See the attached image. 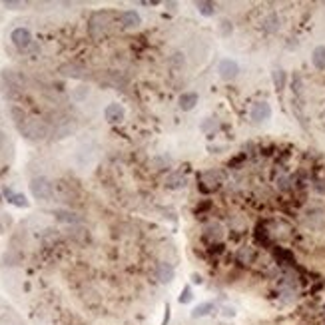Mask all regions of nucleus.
<instances>
[{
	"mask_svg": "<svg viewBox=\"0 0 325 325\" xmlns=\"http://www.w3.org/2000/svg\"><path fill=\"white\" fill-rule=\"evenodd\" d=\"M30 191H32V196H34L36 200H44V202L54 196L52 182H50L48 178H42V176H38V178H34V180L30 182Z\"/></svg>",
	"mask_w": 325,
	"mask_h": 325,
	"instance_id": "1",
	"label": "nucleus"
},
{
	"mask_svg": "<svg viewBox=\"0 0 325 325\" xmlns=\"http://www.w3.org/2000/svg\"><path fill=\"white\" fill-rule=\"evenodd\" d=\"M22 134L28 140H44L48 136V126L40 120H30L22 126Z\"/></svg>",
	"mask_w": 325,
	"mask_h": 325,
	"instance_id": "2",
	"label": "nucleus"
},
{
	"mask_svg": "<svg viewBox=\"0 0 325 325\" xmlns=\"http://www.w3.org/2000/svg\"><path fill=\"white\" fill-rule=\"evenodd\" d=\"M10 40H12V44L16 46V48H20V50H24V48H28L30 46V42H32V34H30V30L28 28H14L12 30V34H10Z\"/></svg>",
	"mask_w": 325,
	"mask_h": 325,
	"instance_id": "3",
	"label": "nucleus"
},
{
	"mask_svg": "<svg viewBox=\"0 0 325 325\" xmlns=\"http://www.w3.org/2000/svg\"><path fill=\"white\" fill-rule=\"evenodd\" d=\"M271 116V106L268 104V102H255V104H251V108H249V118L253 120V122H264V120H268Z\"/></svg>",
	"mask_w": 325,
	"mask_h": 325,
	"instance_id": "4",
	"label": "nucleus"
},
{
	"mask_svg": "<svg viewBox=\"0 0 325 325\" xmlns=\"http://www.w3.org/2000/svg\"><path fill=\"white\" fill-rule=\"evenodd\" d=\"M218 72H220V76H222L224 80H233V78L237 76V72H240V66H237L233 60L224 58V60H220V64H218Z\"/></svg>",
	"mask_w": 325,
	"mask_h": 325,
	"instance_id": "5",
	"label": "nucleus"
},
{
	"mask_svg": "<svg viewBox=\"0 0 325 325\" xmlns=\"http://www.w3.org/2000/svg\"><path fill=\"white\" fill-rule=\"evenodd\" d=\"M156 277L162 281V284H172L174 277H176V269L172 268L168 262H160L156 266Z\"/></svg>",
	"mask_w": 325,
	"mask_h": 325,
	"instance_id": "6",
	"label": "nucleus"
},
{
	"mask_svg": "<svg viewBox=\"0 0 325 325\" xmlns=\"http://www.w3.org/2000/svg\"><path fill=\"white\" fill-rule=\"evenodd\" d=\"M104 118L110 122V124L122 122V120H124V108H122V104H110V106H106Z\"/></svg>",
	"mask_w": 325,
	"mask_h": 325,
	"instance_id": "7",
	"label": "nucleus"
},
{
	"mask_svg": "<svg viewBox=\"0 0 325 325\" xmlns=\"http://www.w3.org/2000/svg\"><path fill=\"white\" fill-rule=\"evenodd\" d=\"M120 22H122L124 28H136V26L142 24V18L136 10H124L120 14Z\"/></svg>",
	"mask_w": 325,
	"mask_h": 325,
	"instance_id": "8",
	"label": "nucleus"
},
{
	"mask_svg": "<svg viewBox=\"0 0 325 325\" xmlns=\"http://www.w3.org/2000/svg\"><path fill=\"white\" fill-rule=\"evenodd\" d=\"M204 235L208 237V240H211V242H218V240H222V237H224V228L220 224H210L206 228Z\"/></svg>",
	"mask_w": 325,
	"mask_h": 325,
	"instance_id": "9",
	"label": "nucleus"
},
{
	"mask_svg": "<svg viewBox=\"0 0 325 325\" xmlns=\"http://www.w3.org/2000/svg\"><path fill=\"white\" fill-rule=\"evenodd\" d=\"M198 104V94L196 92H186L180 96V108L182 110H191Z\"/></svg>",
	"mask_w": 325,
	"mask_h": 325,
	"instance_id": "10",
	"label": "nucleus"
},
{
	"mask_svg": "<svg viewBox=\"0 0 325 325\" xmlns=\"http://www.w3.org/2000/svg\"><path fill=\"white\" fill-rule=\"evenodd\" d=\"M311 62L317 70H325V46H317L311 54Z\"/></svg>",
	"mask_w": 325,
	"mask_h": 325,
	"instance_id": "11",
	"label": "nucleus"
},
{
	"mask_svg": "<svg viewBox=\"0 0 325 325\" xmlns=\"http://www.w3.org/2000/svg\"><path fill=\"white\" fill-rule=\"evenodd\" d=\"M166 186H168L170 190H180V188L186 186V178H184L182 174H170V176L166 178Z\"/></svg>",
	"mask_w": 325,
	"mask_h": 325,
	"instance_id": "12",
	"label": "nucleus"
},
{
	"mask_svg": "<svg viewBox=\"0 0 325 325\" xmlns=\"http://www.w3.org/2000/svg\"><path fill=\"white\" fill-rule=\"evenodd\" d=\"M4 193L8 196V202H10V204H14V206H18V208H26V206H28V200L22 196V193H12L10 190H4Z\"/></svg>",
	"mask_w": 325,
	"mask_h": 325,
	"instance_id": "13",
	"label": "nucleus"
},
{
	"mask_svg": "<svg viewBox=\"0 0 325 325\" xmlns=\"http://www.w3.org/2000/svg\"><path fill=\"white\" fill-rule=\"evenodd\" d=\"M54 215H56V220H60V222H68V224H76V222H80V218H78L76 213H72V211L58 210Z\"/></svg>",
	"mask_w": 325,
	"mask_h": 325,
	"instance_id": "14",
	"label": "nucleus"
},
{
	"mask_svg": "<svg viewBox=\"0 0 325 325\" xmlns=\"http://www.w3.org/2000/svg\"><path fill=\"white\" fill-rule=\"evenodd\" d=\"M211 309H213V303H210V301H208V303H202V306H198L196 309L191 311V317H193V319H198V317H204V315H208V313H210Z\"/></svg>",
	"mask_w": 325,
	"mask_h": 325,
	"instance_id": "15",
	"label": "nucleus"
},
{
	"mask_svg": "<svg viewBox=\"0 0 325 325\" xmlns=\"http://www.w3.org/2000/svg\"><path fill=\"white\" fill-rule=\"evenodd\" d=\"M273 82H275V88L281 92V90L286 88V82H287L286 72H284V70H275V72H273Z\"/></svg>",
	"mask_w": 325,
	"mask_h": 325,
	"instance_id": "16",
	"label": "nucleus"
},
{
	"mask_svg": "<svg viewBox=\"0 0 325 325\" xmlns=\"http://www.w3.org/2000/svg\"><path fill=\"white\" fill-rule=\"evenodd\" d=\"M277 14H269V16H266V20H264V28H266V32H275L277 30Z\"/></svg>",
	"mask_w": 325,
	"mask_h": 325,
	"instance_id": "17",
	"label": "nucleus"
},
{
	"mask_svg": "<svg viewBox=\"0 0 325 325\" xmlns=\"http://www.w3.org/2000/svg\"><path fill=\"white\" fill-rule=\"evenodd\" d=\"M198 10H200L202 16H211L213 14V2H208V0L198 2Z\"/></svg>",
	"mask_w": 325,
	"mask_h": 325,
	"instance_id": "18",
	"label": "nucleus"
},
{
	"mask_svg": "<svg viewBox=\"0 0 325 325\" xmlns=\"http://www.w3.org/2000/svg\"><path fill=\"white\" fill-rule=\"evenodd\" d=\"M237 259H240L242 264H249V259H251V251H249V248H244L240 253H237Z\"/></svg>",
	"mask_w": 325,
	"mask_h": 325,
	"instance_id": "19",
	"label": "nucleus"
},
{
	"mask_svg": "<svg viewBox=\"0 0 325 325\" xmlns=\"http://www.w3.org/2000/svg\"><path fill=\"white\" fill-rule=\"evenodd\" d=\"M191 299H193L191 287H184V289H182V295H180V303H190Z\"/></svg>",
	"mask_w": 325,
	"mask_h": 325,
	"instance_id": "20",
	"label": "nucleus"
},
{
	"mask_svg": "<svg viewBox=\"0 0 325 325\" xmlns=\"http://www.w3.org/2000/svg\"><path fill=\"white\" fill-rule=\"evenodd\" d=\"M4 6H6V8H12V10H18V8H22V6H24V2H16V0H6Z\"/></svg>",
	"mask_w": 325,
	"mask_h": 325,
	"instance_id": "21",
	"label": "nucleus"
},
{
	"mask_svg": "<svg viewBox=\"0 0 325 325\" xmlns=\"http://www.w3.org/2000/svg\"><path fill=\"white\" fill-rule=\"evenodd\" d=\"M12 114H14V118H16V124H20V122H22V120H24V114H22V112H20V110H18V108H12Z\"/></svg>",
	"mask_w": 325,
	"mask_h": 325,
	"instance_id": "22",
	"label": "nucleus"
},
{
	"mask_svg": "<svg viewBox=\"0 0 325 325\" xmlns=\"http://www.w3.org/2000/svg\"><path fill=\"white\" fill-rule=\"evenodd\" d=\"M172 309H170V303H166V313H164V321H162V325H168V321H170V313Z\"/></svg>",
	"mask_w": 325,
	"mask_h": 325,
	"instance_id": "23",
	"label": "nucleus"
},
{
	"mask_svg": "<svg viewBox=\"0 0 325 325\" xmlns=\"http://www.w3.org/2000/svg\"><path fill=\"white\" fill-rule=\"evenodd\" d=\"M191 281H193V284H196V286H200L204 279H202V275H200V273H193V275H191Z\"/></svg>",
	"mask_w": 325,
	"mask_h": 325,
	"instance_id": "24",
	"label": "nucleus"
},
{
	"mask_svg": "<svg viewBox=\"0 0 325 325\" xmlns=\"http://www.w3.org/2000/svg\"><path fill=\"white\" fill-rule=\"evenodd\" d=\"M287 186H289V180H287V178H279V188H281V190H286Z\"/></svg>",
	"mask_w": 325,
	"mask_h": 325,
	"instance_id": "25",
	"label": "nucleus"
},
{
	"mask_svg": "<svg viewBox=\"0 0 325 325\" xmlns=\"http://www.w3.org/2000/svg\"><path fill=\"white\" fill-rule=\"evenodd\" d=\"M229 30H231V28H229V22H228V20H224V22H222V32H224V34H229Z\"/></svg>",
	"mask_w": 325,
	"mask_h": 325,
	"instance_id": "26",
	"label": "nucleus"
},
{
	"mask_svg": "<svg viewBox=\"0 0 325 325\" xmlns=\"http://www.w3.org/2000/svg\"><path fill=\"white\" fill-rule=\"evenodd\" d=\"M224 313H226L228 317H231V315H235V311H233L231 307H226V309H224Z\"/></svg>",
	"mask_w": 325,
	"mask_h": 325,
	"instance_id": "27",
	"label": "nucleus"
}]
</instances>
